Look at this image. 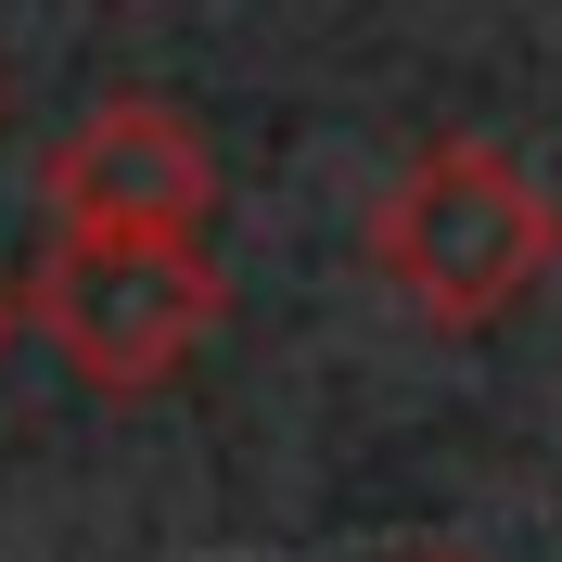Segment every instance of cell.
<instances>
[{
	"label": "cell",
	"mask_w": 562,
	"mask_h": 562,
	"mask_svg": "<svg viewBox=\"0 0 562 562\" xmlns=\"http://www.w3.org/2000/svg\"><path fill=\"white\" fill-rule=\"evenodd\" d=\"M371 269L435 333H498L562 269V205L498 140H422L384 179V205H371Z\"/></svg>",
	"instance_id": "cell-1"
},
{
	"label": "cell",
	"mask_w": 562,
	"mask_h": 562,
	"mask_svg": "<svg viewBox=\"0 0 562 562\" xmlns=\"http://www.w3.org/2000/svg\"><path fill=\"white\" fill-rule=\"evenodd\" d=\"M13 307L90 396H167L217 346L231 281H217L205 244H52Z\"/></svg>",
	"instance_id": "cell-2"
},
{
	"label": "cell",
	"mask_w": 562,
	"mask_h": 562,
	"mask_svg": "<svg viewBox=\"0 0 562 562\" xmlns=\"http://www.w3.org/2000/svg\"><path fill=\"white\" fill-rule=\"evenodd\" d=\"M38 217L65 244H192L217 217V140L154 90H103L38 154Z\"/></svg>",
	"instance_id": "cell-3"
},
{
	"label": "cell",
	"mask_w": 562,
	"mask_h": 562,
	"mask_svg": "<svg viewBox=\"0 0 562 562\" xmlns=\"http://www.w3.org/2000/svg\"><path fill=\"white\" fill-rule=\"evenodd\" d=\"M13 319H26V307H13V294H0V346H13Z\"/></svg>",
	"instance_id": "cell-4"
}]
</instances>
